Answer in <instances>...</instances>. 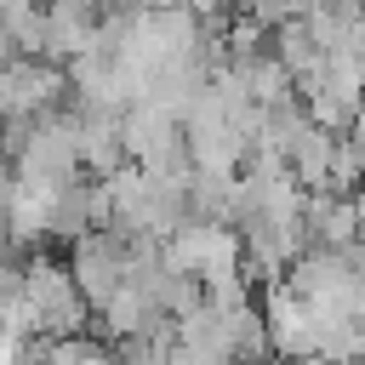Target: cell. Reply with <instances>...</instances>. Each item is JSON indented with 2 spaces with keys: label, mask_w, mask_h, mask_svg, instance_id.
Masks as SVG:
<instances>
[{
  "label": "cell",
  "mask_w": 365,
  "mask_h": 365,
  "mask_svg": "<svg viewBox=\"0 0 365 365\" xmlns=\"http://www.w3.org/2000/svg\"><path fill=\"white\" fill-rule=\"evenodd\" d=\"M6 262H17V251H11V240H6V228H0V268Z\"/></svg>",
  "instance_id": "5"
},
{
  "label": "cell",
  "mask_w": 365,
  "mask_h": 365,
  "mask_svg": "<svg viewBox=\"0 0 365 365\" xmlns=\"http://www.w3.org/2000/svg\"><path fill=\"white\" fill-rule=\"evenodd\" d=\"M354 51H359V63H365V23L354 29Z\"/></svg>",
  "instance_id": "6"
},
{
  "label": "cell",
  "mask_w": 365,
  "mask_h": 365,
  "mask_svg": "<svg viewBox=\"0 0 365 365\" xmlns=\"http://www.w3.org/2000/svg\"><path fill=\"white\" fill-rule=\"evenodd\" d=\"M0 228L11 240V251H40L51 240V194L46 188H29V182H6V211H0Z\"/></svg>",
  "instance_id": "2"
},
{
  "label": "cell",
  "mask_w": 365,
  "mask_h": 365,
  "mask_svg": "<svg viewBox=\"0 0 365 365\" xmlns=\"http://www.w3.org/2000/svg\"><path fill=\"white\" fill-rule=\"evenodd\" d=\"M0 154H6V148H0Z\"/></svg>",
  "instance_id": "8"
},
{
  "label": "cell",
  "mask_w": 365,
  "mask_h": 365,
  "mask_svg": "<svg viewBox=\"0 0 365 365\" xmlns=\"http://www.w3.org/2000/svg\"><path fill=\"white\" fill-rule=\"evenodd\" d=\"M336 131H325V125H302V137L285 148V171L297 177V188L302 194H319V188H331L336 182Z\"/></svg>",
  "instance_id": "3"
},
{
  "label": "cell",
  "mask_w": 365,
  "mask_h": 365,
  "mask_svg": "<svg viewBox=\"0 0 365 365\" xmlns=\"http://www.w3.org/2000/svg\"><path fill=\"white\" fill-rule=\"evenodd\" d=\"M257 365H291V359H279V354H268V359H257Z\"/></svg>",
  "instance_id": "7"
},
{
  "label": "cell",
  "mask_w": 365,
  "mask_h": 365,
  "mask_svg": "<svg viewBox=\"0 0 365 365\" xmlns=\"http://www.w3.org/2000/svg\"><path fill=\"white\" fill-rule=\"evenodd\" d=\"M23 297H29V314H34V336L40 342H68V336H86V319H91V302L80 297L68 262L34 251L23 262Z\"/></svg>",
  "instance_id": "1"
},
{
  "label": "cell",
  "mask_w": 365,
  "mask_h": 365,
  "mask_svg": "<svg viewBox=\"0 0 365 365\" xmlns=\"http://www.w3.org/2000/svg\"><path fill=\"white\" fill-rule=\"evenodd\" d=\"M80 165H86L97 182H108L114 171L131 165L120 120H108V114H80Z\"/></svg>",
  "instance_id": "4"
}]
</instances>
